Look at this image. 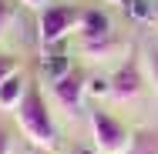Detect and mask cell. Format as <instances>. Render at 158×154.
<instances>
[{
    "instance_id": "obj_1",
    "label": "cell",
    "mask_w": 158,
    "mask_h": 154,
    "mask_svg": "<svg viewBox=\"0 0 158 154\" xmlns=\"http://www.w3.org/2000/svg\"><path fill=\"white\" fill-rule=\"evenodd\" d=\"M17 124L24 131V137L31 141V148H40V151H54L57 148V124H54V114L47 111V101L37 87H27L20 107H17Z\"/></svg>"
},
{
    "instance_id": "obj_2",
    "label": "cell",
    "mask_w": 158,
    "mask_h": 154,
    "mask_svg": "<svg viewBox=\"0 0 158 154\" xmlns=\"http://www.w3.org/2000/svg\"><path fill=\"white\" fill-rule=\"evenodd\" d=\"M81 27V10L71 7V3H51L40 10V20H37V37L44 47H54L57 40H64L71 30Z\"/></svg>"
},
{
    "instance_id": "obj_3",
    "label": "cell",
    "mask_w": 158,
    "mask_h": 154,
    "mask_svg": "<svg viewBox=\"0 0 158 154\" xmlns=\"http://www.w3.org/2000/svg\"><path fill=\"white\" fill-rule=\"evenodd\" d=\"M91 134L101 154H128L131 148V131L108 111H91Z\"/></svg>"
},
{
    "instance_id": "obj_4",
    "label": "cell",
    "mask_w": 158,
    "mask_h": 154,
    "mask_svg": "<svg viewBox=\"0 0 158 154\" xmlns=\"http://www.w3.org/2000/svg\"><path fill=\"white\" fill-rule=\"evenodd\" d=\"M84 94H88V77H84L81 70L67 67L64 74H57V77H54V101L61 104V107L71 114V117L81 111V104H84Z\"/></svg>"
},
{
    "instance_id": "obj_5",
    "label": "cell",
    "mask_w": 158,
    "mask_h": 154,
    "mask_svg": "<svg viewBox=\"0 0 158 154\" xmlns=\"http://www.w3.org/2000/svg\"><path fill=\"white\" fill-rule=\"evenodd\" d=\"M111 97L114 101H135L141 87H145V74H141V61L135 57V54H128V61L111 74Z\"/></svg>"
},
{
    "instance_id": "obj_6",
    "label": "cell",
    "mask_w": 158,
    "mask_h": 154,
    "mask_svg": "<svg viewBox=\"0 0 158 154\" xmlns=\"http://www.w3.org/2000/svg\"><path fill=\"white\" fill-rule=\"evenodd\" d=\"M81 37H84V44L88 40H104V37H111V20H108V14L104 10H98V7H88V10H81Z\"/></svg>"
},
{
    "instance_id": "obj_7",
    "label": "cell",
    "mask_w": 158,
    "mask_h": 154,
    "mask_svg": "<svg viewBox=\"0 0 158 154\" xmlns=\"http://www.w3.org/2000/svg\"><path fill=\"white\" fill-rule=\"evenodd\" d=\"M27 81H24V74H10L3 84H0V111H17L20 107V101H24V94H27Z\"/></svg>"
},
{
    "instance_id": "obj_8",
    "label": "cell",
    "mask_w": 158,
    "mask_h": 154,
    "mask_svg": "<svg viewBox=\"0 0 158 154\" xmlns=\"http://www.w3.org/2000/svg\"><path fill=\"white\" fill-rule=\"evenodd\" d=\"M128 154H158V134L155 131H138V134H131Z\"/></svg>"
},
{
    "instance_id": "obj_9",
    "label": "cell",
    "mask_w": 158,
    "mask_h": 154,
    "mask_svg": "<svg viewBox=\"0 0 158 154\" xmlns=\"http://www.w3.org/2000/svg\"><path fill=\"white\" fill-rule=\"evenodd\" d=\"M118 47H121V44H118L114 37H104V40H88V44H84V50H88L94 61H108Z\"/></svg>"
},
{
    "instance_id": "obj_10",
    "label": "cell",
    "mask_w": 158,
    "mask_h": 154,
    "mask_svg": "<svg viewBox=\"0 0 158 154\" xmlns=\"http://www.w3.org/2000/svg\"><path fill=\"white\" fill-rule=\"evenodd\" d=\"M145 67H148V81H152V87L158 91V47H148V50H145Z\"/></svg>"
},
{
    "instance_id": "obj_11",
    "label": "cell",
    "mask_w": 158,
    "mask_h": 154,
    "mask_svg": "<svg viewBox=\"0 0 158 154\" xmlns=\"http://www.w3.org/2000/svg\"><path fill=\"white\" fill-rule=\"evenodd\" d=\"M10 24H14V7H10L7 0H0V40L7 37V30H10Z\"/></svg>"
},
{
    "instance_id": "obj_12",
    "label": "cell",
    "mask_w": 158,
    "mask_h": 154,
    "mask_svg": "<svg viewBox=\"0 0 158 154\" xmlns=\"http://www.w3.org/2000/svg\"><path fill=\"white\" fill-rule=\"evenodd\" d=\"M10 74H17V61H14V57H7V54H0V84H3Z\"/></svg>"
},
{
    "instance_id": "obj_13",
    "label": "cell",
    "mask_w": 158,
    "mask_h": 154,
    "mask_svg": "<svg viewBox=\"0 0 158 154\" xmlns=\"http://www.w3.org/2000/svg\"><path fill=\"white\" fill-rule=\"evenodd\" d=\"M0 154H14V137L3 124H0Z\"/></svg>"
},
{
    "instance_id": "obj_14",
    "label": "cell",
    "mask_w": 158,
    "mask_h": 154,
    "mask_svg": "<svg viewBox=\"0 0 158 154\" xmlns=\"http://www.w3.org/2000/svg\"><path fill=\"white\" fill-rule=\"evenodd\" d=\"M20 3H27V7H34V10H44L47 0H20Z\"/></svg>"
},
{
    "instance_id": "obj_15",
    "label": "cell",
    "mask_w": 158,
    "mask_h": 154,
    "mask_svg": "<svg viewBox=\"0 0 158 154\" xmlns=\"http://www.w3.org/2000/svg\"><path fill=\"white\" fill-rule=\"evenodd\" d=\"M71 154H94V151H91V148H74Z\"/></svg>"
},
{
    "instance_id": "obj_16",
    "label": "cell",
    "mask_w": 158,
    "mask_h": 154,
    "mask_svg": "<svg viewBox=\"0 0 158 154\" xmlns=\"http://www.w3.org/2000/svg\"><path fill=\"white\" fill-rule=\"evenodd\" d=\"M27 154H47V151H40V148H31V151H27Z\"/></svg>"
},
{
    "instance_id": "obj_17",
    "label": "cell",
    "mask_w": 158,
    "mask_h": 154,
    "mask_svg": "<svg viewBox=\"0 0 158 154\" xmlns=\"http://www.w3.org/2000/svg\"><path fill=\"white\" fill-rule=\"evenodd\" d=\"M111 3H125V7H128V0H111Z\"/></svg>"
},
{
    "instance_id": "obj_18",
    "label": "cell",
    "mask_w": 158,
    "mask_h": 154,
    "mask_svg": "<svg viewBox=\"0 0 158 154\" xmlns=\"http://www.w3.org/2000/svg\"><path fill=\"white\" fill-rule=\"evenodd\" d=\"M155 17H158V10H155Z\"/></svg>"
}]
</instances>
